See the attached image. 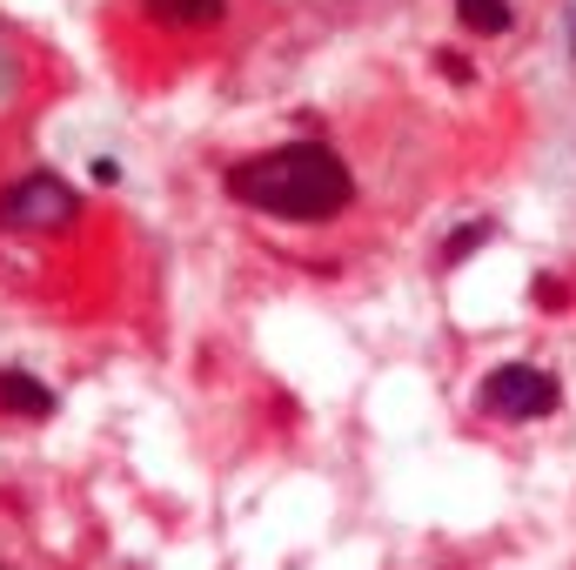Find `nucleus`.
<instances>
[{
	"instance_id": "obj_1",
	"label": "nucleus",
	"mask_w": 576,
	"mask_h": 570,
	"mask_svg": "<svg viewBox=\"0 0 576 570\" xmlns=\"http://www.w3.org/2000/svg\"><path fill=\"white\" fill-rule=\"evenodd\" d=\"M228 195L275 222H328L356 202V175L328 141H282L228 169Z\"/></svg>"
},
{
	"instance_id": "obj_2",
	"label": "nucleus",
	"mask_w": 576,
	"mask_h": 570,
	"mask_svg": "<svg viewBox=\"0 0 576 570\" xmlns=\"http://www.w3.org/2000/svg\"><path fill=\"white\" fill-rule=\"evenodd\" d=\"M482 410L503 417V423H536L556 410V376L530 369V363H503L482 376Z\"/></svg>"
},
{
	"instance_id": "obj_3",
	"label": "nucleus",
	"mask_w": 576,
	"mask_h": 570,
	"mask_svg": "<svg viewBox=\"0 0 576 570\" xmlns=\"http://www.w3.org/2000/svg\"><path fill=\"white\" fill-rule=\"evenodd\" d=\"M80 215V195L61 175H21L0 195V228H67Z\"/></svg>"
},
{
	"instance_id": "obj_4",
	"label": "nucleus",
	"mask_w": 576,
	"mask_h": 570,
	"mask_svg": "<svg viewBox=\"0 0 576 570\" xmlns=\"http://www.w3.org/2000/svg\"><path fill=\"white\" fill-rule=\"evenodd\" d=\"M0 410L41 423V417H54V410H61V396H54L41 376H28V369H0Z\"/></svg>"
},
{
	"instance_id": "obj_5",
	"label": "nucleus",
	"mask_w": 576,
	"mask_h": 570,
	"mask_svg": "<svg viewBox=\"0 0 576 570\" xmlns=\"http://www.w3.org/2000/svg\"><path fill=\"white\" fill-rule=\"evenodd\" d=\"M221 8L228 0H148V14L161 28H208V21H221Z\"/></svg>"
},
{
	"instance_id": "obj_6",
	"label": "nucleus",
	"mask_w": 576,
	"mask_h": 570,
	"mask_svg": "<svg viewBox=\"0 0 576 570\" xmlns=\"http://www.w3.org/2000/svg\"><path fill=\"white\" fill-rule=\"evenodd\" d=\"M469 34H510V0H456Z\"/></svg>"
},
{
	"instance_id": "obj_7",
	"label": "nucleus",
	"mask_w": 576,
	"mask_h": 570,
	"mask_svg": "<svg viewBox=\"0 0 576 570\" xmlns=\"http://www.w3.org/2000/svg\"><path fill=\"white\" fill-rule=\"evenodd\" d=\"M476 241H482V228H463V235H456V241H449V262H463V256H469V249H476Z\"/></svg>"
},
{
	"instance_id": "obj_8",
	"label": "nucleus",
	"mask_w": 576,
	"mask_h": 570,
	"mask_svg": "<svg viewBox=\"0 0 576 570\" xmlns=\"http://www.w3.org/2000/svg\"><path fill=\"white\" fill-rule=\"evenodd\" d=\"M0 570H8V563H0Z\"/></svg>"
}]
</instances>
